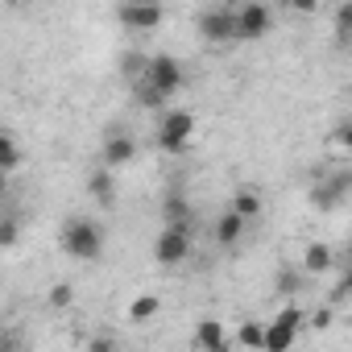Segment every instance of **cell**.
Instances as JSON below:
<instances>
[{"mask_svg": "<svg viewBox=\"0 0 352 352\" xmlns=\"http://www.w3.org/2000/svg\"><path fill=\"white\" fill-rule=\"evenodd\" d=\"M195 30H199V38L212 42V46L241 42V34H236V9H208V13H199Z\"/></svg>", "mask_w": 352, "mask_h": 352, "instance_id": "cell-7", "label": "cell"}, {"mask_svg": "<svg viewBox=\"0 0 352 352\" xmlns=\"http://www.w3.org/2000/svg\"><path fill=\"white\" fill-rule=\"evenodd\" d=\"M270 25H274V17H270V9L261 5V0H245V5H236V34H241V42L265 38Z\"/></svg>", "mask_w": 352, "mask_h": 352, "instance_id": "cell-8", "label": "cell"}, {"mask_svg": "<svg viewBox=\"0 0 352 352\" xmlns=\"http://www.w3.org/2000/svg\"><path fill=\"white\" fill-rule=\"evenodd\" d=\"M348 108H352V91H348Z\"/></svg>", "mask_w": 352, "mask_h": 352, "instance_id": "cell-28", "label": "cell"}, {"mask_svg": "<svg viewBox=\"0 0 352 352\" xmlns=\"http://www.w3.org/2000/svg\"><path fill=\"white\" fill-rule=\"evenodd\" d=\"M286 5H290L294 13H315V9H319V0H286Z\"/></svg>", "mask_w": 352, "mask_h": 352, "instance_id": "cell-24", "label": "cell"}, {"mask_svg": "<svg viewBox=\"0 0 352 352\" xmlns=\"http://www.w3.org/2000/svg\"><path fill=\"white\" fill-rule=\"evenodd\" d=\"M331 261H336V253H331V245H323V241H311V245L302 249V274H311V278L331 274Z\"/></svg>", "mask_w": 352, "mask_h": 352, "instance_id": "cell-12", "label": "cell"}, {"mask_svg": "<svg viewBox=\"0 0 352 352\" xmlns=\"http://www.w3.org/2000/svg\"><path fill=\"white\" fill-rule=\"evenodd\" d=\"M331 323V311H315V327H327Z\"/></svg>", "mask_w": 352, "mask_h": 352, "instance_id": "cell-26", "label": "cell"}, {"mask_svg": "<svg viewBox=\"0 0 352 352\" xmlns=\"http://www.w3.org/2000/svg\"><path fill=\"white\" fill-rule=\"evenodd\" d=\"M236 344H241V348H265V323L245 319L241 331H236Z\"/></svg>", "mask_w": 352, "mask_h": 352, "instance_id": "cell-18", "label": "cell"}, {"mask_svg": "<svg viewBox=\"0 0 352 352\" xmlns=\"http://www.w3.org/2000/svg\"><path fill=\"white\" fill-rule=\"evenodd\" d=\"M245 228H249V220H245V216H236V212L228 208V212L216 220L212 236H216V245H220V249H236V245H241V236H245Z\"/></svg>", "mask_w": 352, "mask_h": 352, "instance_id": "cell-10", "label": "cell"}, {"mask_svg": "<svg viewBox=\"0 0 352 352\" xmlns=\"http://www.w3.org/2000/svg\"><path fill=\"white\" fill-rule=\"evenodd\" d=\"M228 208H232L236 216H245V220L253 224V220L261 216V208H265V204H261V195H257L253 187H236V191H232V204H228Z\"/></svg>", "mask_w": 352, "mask_h": 352, "instance_id": "cell-15", "label": "cell"}, {"mask_svg": "<svg viewBox=\"0 0 352 352\" xmlns=\"http://www.w3.org/2000/svg\"><path fill=\"white\" fill-rule=\"evenodd\" d=\"M87 195H91L96 204L112 208V199H116V179H112V166H104V162H100V170H91V174H87Z\"/></svg>", "mask_w": 352, "mask_h": 352, "instance_id": "cell-11", "label": "cell"}, {"mask_svg": "<svg viewBox=\"0 0 352 352\" xmlns=\"http://www.w3.org/2000/svg\"><path fill=\"white\" fill-rule=\"evenodd\" d=\"M278 286H282V290H294V270H282V274H278Z\"/></svg>", "mask_w": 352, "mask_h": 352, "instance_id": "cell-25", "label": "cell"}, {"mask_svg": "<svg viewBox=\"0 0 352 352\" xmlns=\"http://www.w3.org/2000/svg\"><path fill=\"white\" fill-rule=\"evenodd\" d=\"M302 319H307L302 307H282V311L265 323V352H286V348H294Z\"/></svg>", "mask_w": 352, "mask_h": 352, "instance_id": "cell-5", "label": "cell"}, {"mask_svg": "<svg viewBox=\"0 0 352 352\" xmlns=\"http://www.w3.org/2000/svg\"><path fill=\"white\" fill-rule=\"evenodd\" d=\"M116 17H120V25H124V30L153 34V30L166 21V5H162V0H120Z\"/></svg>", "mask_w": 352, "mask_h": 352, "instance_id": "cell-6", "label": "cell"}, {"mask_svg": "<svg viewBox=\"0 0 352 352\" xmlns=\"http://www.w3.org/2000/svg\"><path fill=\"white\" fill-rule=\"evenodd\" d=\"M141 83H149L162 100H170L174 91H183L187 71H183V63L174 58V54H157V58H149V71H145V79H141Z\"/></svg>", "mask_w": 352, "mask_h": 352, "instance_id": "cell-4", "label": "cell"}, {"mask_svg": "<svg viewBox=\"0 0 352 352\" xmlns=\"http://www.w3.org/2000/svg\"><path fill=\"white\" fill-rule=\"evenodd\" d=\"M0 166H5V174H13V170L21 166V145H17V137H13V133L0 137Z\"/></svg>", "mask_w": 352, "mask_h": 352, "instance_id": "cell-19", "label": "cell"}, {"mask_svg": "<svg viewBox=\"0 0 352 352\" xmlns=\"http://www.w3.org/2000/svg\"><path fill=\"white\" fill-rule=\"evenodd\" d=\"M195 137V116L187 108H162V120H157V145L166 153H183Z\"/></svg>", "mask_w": 352, "mask_h": 352, "instance_id": "cell-2", "label": "cell"}, {"mask_svg": "<svg viewBox=\"0 0 352 352\" xmlns=\"http://www.w3.org/2000/svg\"><path fill=\"white\" fill-rule=\"evenodd\" d=\"M348 265H352V249H348Z\"/></svg>", "mask_w": 352, "mask_h": 352, "instance_id": "cell-29", "label": "cell"}, {"mask_svg": "<svg viewBox=\"0 0 352 352\" xmlns=\"http://www.w3.org/2000/svg\"><path fill=\"white\" fill-rule=\"evenodd\" d=\"M104 245H108V236H104V228L96 220H87V216L67 220V228H63L67 257H75V261H100L104 257Z\"/></svg>", "mask_w": 352, "mask_h": 352, "instance_id": "cell-1", "label": "cell"}, {"mask_svg": "<svg viewBox=\"0 0 352 352\" xmlns=\"http://www.w3.org/2000/svg\"><path fill=\"white\" fill-rule=\"evenodd\" d=\"M71 302H75V290L67 282H54L50 286V307H71Z\"/></svg>", "mask_w": 352, "mask_h": 352, "instance_id": "cell-22", "label": "cell"}, {"mask_svg": "<svg viewBox=\"0 0 352 352\" xmlns=\"http://www.w3.org/2000/svg\"><path fill=\"white\" fill-rule=\"evenodd\" d=\"M157 311H162V298H157V294H137V298L129 302V319H133V323H149Z\"/></svg>", "mask_w": 352, "mask_h": 352, "instance_id": "cell-16", "label": "cell"}, {"mask_svg": "<svg viewBox=\"0 0 352 352\" xmlns=\"http://www.w3.org/2000/svg\"><path fill=\"white\" fill-rule=\"evenodd\" d=\"M331 25H336V42H352V0H340Z\"/></svg>", "mask_w": 352, "mask_h": 352, "instance_id": "cell-20", "label": "cell"}, {"mask_svg": "<svg viewBox=\"0 0 352 352\" xmlns=\"http://www.w3.org/2000/svg\"><path fill=\"white\" fill-rule=\"evenodd\" d=\"M133 157H137V141H133L129 133H112V137L100 145V162H104V166H112V170L133 166Z\"/></svg>", "mask_w": 352, "mask_h": 352, "instance_id": "cell-9", "label": "cell"}, {"mask_svg": "<svg viewBox=\"0 0 352 352\" xmlns=\"http://www.w3.org/2000/svg\"><path fill=\"white\" fill-rule=\"evenodd\" d=\"M191 257V228L187 224H162L157 241H153V261L174 270V265H183Z\"/></svg>", "mask_w": 352, "mask_h": 352, "instance_id": "cell-3", "label": "cell"}, {"mask_svg": "<svg viewBox=\"0 0 352 352\" xmlns=\"http://www.w3.org/2000/svg\"><path fill=\"white\" fill-rule=\"evenodd\" d=\"M344 294H352V270H348V278H344Z\"/></svg>", "mask_w": 352, "mask_h": 352, "instance_id": "cell-27", "label": "cell"}, {"mask_svg": "<svg viewBox=\"0 0 352 352\" xmlns=\"http://www.w3.org/2000/svg\"><path fill=\"white\" fill-rule=\"evenodd\" d=\"M0 245H5V249H13V245H17V220H5V232H0Z\"/></svg>", "mask_w": 352, "mask_h": 352, "instance_id": "cell-23", "label": "cell"}, {"mask_svg": "<svg viewBox=\"0 0 352 352\" xmlns=\"http://www.w3.org/2000/svg\"><path fill=\"white\" fill-rule=\"evenodd\" d=\"M311 204L323 208V212H327V208H340V204H344V183H323V187H315V191H311Z\"/></svg>", "mask_w": 352, "mask_h": 352, "instance_id": "cell-17", "label": "cell"}, {"mask_svg": "<svg viewBox=\"0 0 352 352\" xmlns=\"http://www.w3.org/2000/svg\"><path fill=\"white\" fill-rule=\"evenodd\" d=\"M327 145H331V149H340V153H348V157H352V120H344V124H340V129H336V133H331V137H327Z\"/></svg>", "mask_w": 352, "mask_h": 352, "instance_id": "cell-21", "label": "cell"}, {"mask_svg": "<svg viewBox=\"0 0 352 352\" xmlns=\"http://www.w3.org/2000/svg\"><path fill=\"white\" fill-rule=\"evenodd\" d=\"M195 344L208 348V352H224V348H228V336H224L220 319H199V327H195Z\"/></svg>", "mask_w": 352, "mask_h": 352, "instance_id": "cell-14", "label": "cell"}, {"mask_svg": "<svg viewBox=\"0 0 352 352\" xmlns=\"http://www.w3.org/2000/svg\"><path fill=\"white\" fill-rule=\"evenodd\" d=\"M162 220H166V224H187V228H191V220H195L191 199H187L183 191H166V199H162Z\"/></svg>", "mask_w": 352, "mask_h": 352, "instance_id": "cell-13", "label": "cell"}]
</instances>
